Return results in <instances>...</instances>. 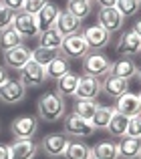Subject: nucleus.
I'll return each instance as SVG.
<instances>
[{
    "mask_svg": "<svg viewBox=\"0 0 141 159\" xmlns=\"http://www.w3.org/2000/svg\"><path fill=\"white\" fill-rule=\"evenodd\" d=\"M36 111H39V117L47 123H57L65 117L67 113V107H65V99L61 97L59 93H44L43 97L39 99V105H36Z\"/></svg>",
    "mask_w": 141,
    "mask_h": 159,
    "instance_id": "f257e3e1",
    "label": "nucleus"
},
{
    "mask_svg": "<svg viewBox=\"0 0 141 159\" xmlns=\"http://www.w3.org/2000/svg\"><path fill=\"white\" fill-rule=\"evenodd\" d=\"M111 65H113V62H111L101 51H89L85 57L81 58L83 75H87V77H95V79H103L105 75H109Z\"/></svg>",
    "mask_w": 141,
    "mask_h": 159,
    "instance_id": "f03ea898",
    "label": "nucleus"
},
{
    "mask_svg": "<svg viewBox=\"0 0 141 159\" xmlns=\"http://www.w3.org/2000/svg\"><path fill=\"white\" fill-rule=\"evenodd\" d=\"M89 51H91V48H89V44H87L83 32L65 36L63 44H61V48H59V52L63 54V57H67L69 61H70V58H83Z\"/></svg>",
    "mask_w": 141,
    "mask_h": 159,
    "instance_id": "7ed1b4c3",
    "label": "nucleus"
},
{
    "mask_svg": "<svg viewBox=\"0 0 141 159\" xmlns=\"http://www.w3.org/2000/svg\"><path fill=\"white\" fill-rule=\"evenodd\" d=\"M69 143H70V139L65 133H51V135H44L40 139V147H43V151L48 157H65Z\"/></svg>",
    "mask_w": 141,
    "mask_h": 159,
    "instance_id": "20e7f679",
    "label": "nucleus"
},
{
    "mask_svg": "<svg viewBox=\"0 0 141 159\" xmlns=\"http://www.w3.org/2000/svg\"><path fill=\"white\" fill-rule=\"evenodd\" d=\"M12 28L18 32L22 39H39V26H36V16L26 14V12H14V20H12Z\"/></svg>",
    "mask_w": 141,
    "mask_h": 159,
    "instance_id": "39448f33",
    "label": "nucleus"
},
{
    "mask_svg": "<svg viewBox=\"0 0 141 159\" xmlns=\"http://www.w3.org/2000/svg\"><path fill=\"white\" fill-rule=\"evenodd\" d=\"M30 58H32V51L28 47H22V44L10 48V51H6V52H2L4 65H6L8 69H12V70H18V73L30 62Z\"/></svg>",
    "mask_w": 141,
    "mask_h": 159,
    "instance_id": "423d86ee",
    "label": "nucleus"
},
{
    "mask_svg": "<svg viewBox=\"0 0 141 159\" xmlns=\"http://www.w3.org/2000/svg\"><path fill=\"white\" fill-rule=\"evenodd\" d=\"M10 131L16 139H32L34 133L39 131V119L32 115H22L16 117L10 123Z\"/></svg>",
    "mask_w": 141,
    "mask_h": 159,
    "instance_id": "0eeeda50",
    "label": "nucleus"
},
{
    "mask_svg": "<svg viewBox=\"0 0 141 159\" xmlns=\"http://www.w3.org/2000/svg\"><path fill=\"white\" fill-rule=\"evenodd\" d=\"M20 83H22L26 89H34V87H40L44 81H47V73H44V66L39 65V62H34L30 58V62H28L26 66H24L22 70H20Z\"/></svg>",
    "mask_w": 141,
    "mask_h": 159,
    "instance_id": "6e6552de",
    "label": "nucleus"
},
{
    "mask_svg": "<svg viewBox=\"0 0 141 159\" xmlns=\"http://www.w3.org/2000/svg\"><path fill=\"white\" fill-rule=\"evenodd\" d=\"M117 52L125 58H131L135 54H141V36L131 28V30H125L121 34L117 43Z\"/></svg>",
    "mask_w": 141,
    "mask_h": 159,
    "instance_id": "1a4fd4ad",
    "label": "nucleus"
},
{
    "mask_svg": "<svg viewBox=\"0 0 141 159\" xmlns=\"http://www.w3.org/2000/svg\"><path fill=\"white\" fill-rule=\"evenodd\" d=\"M101 93V79H95V77H79V85L77 91H75V97L83 99V101H95Z\"/></svg>",
    "mask_w": 141,
    "mask_h": 159,
    "instance_id": "9d476101",
    "label": "nucleus"
},
{
    "mask_svg": "<svg viewBox=\"0 0 141 159\" xmlns=\"http://www.w3.org/2000/svg\"><path fill=\"white\" fill-rule=\"evenodd\" d=\"M26 95V87L22 85L16 79H8L2 87H0V101L6 103V105H14V103H20Z\"/></svg>",
    "mask_w": 141,
    "mask_h": 159,
    "instance_id": "9b49d317",
    "label": "nucleus"
},
{
    "mask_svg": "<svg viewBox=\"0 0 141 159\" xmlns=\"http://www.w3.org/2000/svg\"><path fill=\"white\" fill-rule=\"evenodd\" d=\"M83 36H85V40H87L91 51H101V48H105L107 44L111 43V34L103 26H99V24L87 26L85 30H83Z\"/></svg>",
    "mask_w": 141,
    "mask_h": 159,
    "instance_id": "f8f14e48",
    "label": "nucleus"
},
{
    "mask_svg": "<svg viewBox=\"0 0 141 159\" xmlns=\"http://www.w3.org/2000/svg\"><path fill=\"white\" fill-rule=\"evenodd\" d=\"M95 133V129L91 127L89 121L81 119L79 115L70 113L65 119V135H70V137H91Z\"/></svg>",
    "mask_w": 141,
    "mask_h": 159,
    "instance_id": "ddd939ff",
    "label": "nucleus"
},
{
    "mask_svg": "<svg viewBox=\"0 0 141 159\" xmlns=\"http://www.w3.org/2000/svg\"><path fill=\"white\" fill-rule=\"evenodd\" d=\"M115 111L121 113V115L129 117V119H133V117H139L141 115V103H139V97L135 93H123L121 97L115 101Z\"/></svg>",
    "mask_w": 141,
    "mask_h": 159,
    "instance_id": "4468645a",
    "label": "nucleus"
},
{
    "mask_svg": "<svg viewBox=\"0 0 141 159\" xmlns=\"http://www.w3.org/2000/svg\"><path fill=\"white\" fill-rule=\"evenodd\" d=\"M123 16L119 14V10L117 8H101L99 10V14H97V24L99 26H103L107 32H115V30H121L123 28Z\"/></svg>",
    "mask_w": 141,
    "mask_h": 159,
    "instance_id": "2eb2a0df",
    "label": "nucleus"
},
{
    "mask_svg": "<svg viewBox=\"0 0 141 159\" xmlns=\"http://www.w3.org/2000/svg\"><path fill=\"white\" fill-rule=\"evenodd\" d=\"M127 91H129V81H125V79L113 77V75H105L101 79V93H105L107 97L115 99V101Z\"/></svg>",
    "mask_w": 141,
    "mask_h": 159,
    "instance_id": "dca6fc26",
    "label": "nucleus"
},
{
    "mask_svg": "<svg viewBox=\"0 0 141 159\" xmlns=\"http://www.w3.org/2000/svg\"><path fill=\"white\" fill-rule=\"evenodd\" d=\"M10 147V159H34L39 145L34 143V139H16Z\"/></svg>",
    "mask_w": 141,
    "mask_h": 159,
    "instance_id": "f3484780",
    "label": "nucleus"
},
{
    "mask_svg": "<svg viewBox=\"0 0 141 159\" xmlns=\"http://www.w3.org/2000/svg\"><path fill=\"white\" fill-rule=\"evenodd\" d=\"M55 28L61 32L63 36H70V34H77L81 30V20L75 18L70 12L67 10H61L59 16H57V22H55Z\"/></svg>",
    "mask_w": 141,
    "mask_h": 159,
    "instance_id": "a211bd4d",
    "label": "nucleus"
},
{
    "mask_svg": "<svg viewBox=\"0 0 141 159\" xmlns=\"http://www.w3.org/2000/svg\"><path fill=\"white\" fill-rule=\"evenodd\" d=\"M117 151H119V159H139L141 155V139L137 137H121L117 143Z\"/></svg>",
    "mask_w": 141,
    "mask_h": 159,
    "instance_id": "6ab92c4d",
    "label": "nucleus"
},
{
    "mask_svg": "<svg viewBox=\"0 0 141 159\" xmlns=\"http://www.w3.org/2000/svg\"><path fill=\"white\" fill-rule=\"evenodd\" d=\"M59 12L61 10H59V6H57V4L47 2V6H44L39 14H34L36 16V26H39V32H44V30H48V28L55 26Z\"/></svg>",
    "mask_w": 141,
    "mask_h": 159,
    "instance_id": "aec40b11",
    "label": "nucleus"
},
{
    "mask_svg": "<svg viewBox=\"0 0 141 159\" xmlns=\"http://www.w3.org/2000/svg\"><path fill=\"white\" fill-rule=\"evenodd\" d=\"M70 70V61L67 57H63V54H57L55 58H52L51 62H48L47 66H44V73H47V79H61L63 75H67Z\"/></svg>",
    "mask_w": 141,
    "mask_h": 159,
    "instance_id": "412c9836",
    "label": "nucleus"
},
{
    "mask_svg": "<svg viewBox=\"0 0 141 159\" xmlns=\"http://www.w3.org/2000/svg\"><path fill=\"white\" fill-rule=\"evenodd\" d=\"M109 75L129 81V79H133L135 75H137V65H135L131 58H121V61H117V62H113V65H111Z\"/></svg>",
    "mask_w": 141,
    "mask_h": 159,
    "instance_id": "4be33fe9",
    "label": "nucleus"
},
{
    "mask_svg": "<svg viewBox=\"0 0 141 159\" xmlns=\"http://www.w3.org/2000/svg\"><path fill=\"white\" fill-rule=\"evenodd\" d=\"M63 40H65V36L61 34V32L57 30L55 26H52V28H48V30H44V32H40V34H39V47L59 52Z\"/></svg>",
    "mask_w": 141,
    "mask_h": 159,
    "instance_id": "5701e85b",
    "label": "nucleus"
},
{
    "mask_svg": "<svg viewBox=\"0 0 141 159\" xmlns=\"http://www.w3.org/2000/svg\"><path fill=\"white\" fill-rule=\"evenodd\" d=\"M113 113H115V107L113 105H99L97 107V111H95V115L91 117V127L95 129V131H101V129H107V125H109V121H111V117H113Z\"/></svg>",
    "mask_w": 141,
    "mask_h": 159,
    "instance_id": "b1692460",
    "label": "nucleus"
},
{
    "mask_svg": "<svg viewBox=\"0 0 141 159\" xmlns=\"http://www.w3.org/2000/svg\"><path fill=\"white\" fill-rule=\"evenodd\" d=\"M77 85H79V75H75V73L69 70L67 75L57 79V93H59L61 97H75Z\"/></svg>",
    "mask_w": 141,
    "mask_h": 159,
    "instance_id": "393cba45",
    "label": "nucleus"
},
{
    "mask_svg": "<svg viewBox=\"0 0 141 159\" xmlns=\"http://www.w3.org/2000/svg\"><path fill=\"white\" fill-rule=\"evenodd\" d=\"M127 125H129V117H125V115L115 111L113 117H111V121H109V125H107V131L113 137H119V139H121L127 133Z\"/></svg>",
    "mask_w": 141,
    "mask_h": 159,
    "instance_id": "a878e982",
    "label": "nucleus"
},
{
    "mask_svg": "<svg viewBox=\"0 0 141 159\" xmlns=\"http://www.w3.org/2000/svg\"><path fill=\"white\" fill-rule=\"evenodd\" d=\"M93 157L97 159H119V151H117V143L113 141H101L91 149Z\"/></svg>",
    "mask_w": 141,
    "mask_h": 159,
    "instance_id": "bb28decb",
    "label": "nucleus"
},
{
    "mask_svg": "<svg viewBox=\"0 0 141 159\" xmlns=\"http://www.w3.org/2000/svg\"><path fill=\"white\" fill-rule=\"evenodd\" d=\"M20 44H22V36H20L12 26L0 32V51L2 52L10 51V48H14V47H20Z\"/></svg>",
    "mask_w": 141,
    "mask_h": 159,
    "instance_id": "cd10ccee",
    "label": "nucleus"
},
{
    "mask_svg": "<svg viewBox=\"0 0 141 159\" xmlns=\"http://www.w3.org/2000/svg\"><path fill=\"white\" fill-rule=\"evenodd\" d=\"M97 101H83V99H77L73 105V113L75 115H79L81 119L85 121H91V117L95 115V111H97Z\"/></svg>",
    "mask_w": 141,
    "mask_h": 159,
    "instance_id": "c85d7f7f",
    "label": "nucleus"
},
{
    "mask_svg": "<svg viewBox=\"0 0 141 159\" xmlns=\"http://www.w3.org/2000/svg\"><path fill=\"white\" fill-rule=\"evenodd\" d=\"M65 10L70 12L75 18H79V20L83 22V20H85L87 16L91 14V10H93V4H91V2H79V0H69Z\"/></svg>",
    "mask_w": 141,
    "mask_h": 159,
    "instance_id": "c756f323",
    "label": "nucleus"
},
{
    "mask_svg": "<svg viewBox=\"0 0 141 159\" xmlns=\"http://www.w3.org/2000/svg\"><path fill=\"white\" fill-rule=\"evenodd\" d=\"M65 157H67V159H91L93 153H91V147H87L85 143L70 141L67 151H65Z\"/></svg>",
    "mask_w": 141,
    "mask_h": 159,
    "instance_id": "7c9ffc66",
    "label": "nucleus"
},
{
    "mask_svg": "<svg viewBox=\"0 0 141 159\" xmlns=\"http://www.w3.org/2000/svg\"><path fill=\"white\" fill-rule=\"evenodd\" d=\"M115 8H117L119 14L125 18V16H135L141 6H139L137 0H117V2H115Z\"/></svg>",
    "mask_w": 141,
    "mask_h": 159,
    "instance_id": "2f4dec72",
    "label": "nucleus"
},
{
    "mask_svg": "<svg viewBox=\"0 0 141 159\" xmlns=\"http://www.w3.org/2000/svg\"><path fill=\"white\" fill-rule=\"evenodd\" d=\"M57 54H59V52L48 51V48H43V47H36L34 51H32V61L39 62V65H43V66H47L48 62H51L52 58L57 57Z\"/></svg>",
    "mask_w": 141,
    "mask_h": 159,
    "instance_id": "473e14b6",
    "label": "nucleus"
},
{
    "mask_svg": "<svg viewBox=\"0 0 141 159\" xmlns=\"http://www.w3.org/2000/svg\"><path fill=\"white\" fill-rule=\"evenodd\" d=\"M48 0H24V6H22V12L26 14H39L44 6H47Z\"/></svg>",
    "mask_w": 141,
    "mask_h": 159,
    "instance_id": "72a5a7b5",
    "label": "nucleus"
},
{
    "mask_svg": "<svg viewBox=\"0 0 141 159\" xmlns=\"http://www.w3.org/2000/svg\"><path fill=\"white\" fill-rule=\"evenodd\" d=\"M12 20H14V12L8 10V8H4L2 4H0V32L6 30V28H10Z\"/></svg>",
    "mask_w": 141,
    "mask_h": 159,
    "instance_id": "f704fd0d",
    "label": "nucleus"
},
{
    "mask_svg": "<svg viewBox=\"0 0 141 159\" xmlns=\"http://www.w3.org/2000/svg\"><path fill=\"white\" fill-rule=\"evenodd\" d=\"M139 117H141V115H139ZM139 117H133V119H129V125H127V133H125V135L141 139V133H139Z\"/></svg>",
    "mask_w": 141,
    "mask_h": 159,
    "instance_id": "c9c22d12",
    "label": "nucleus"
},
{
    "mask_svg": "<svg viewBox=\"0 0 141 159\" xmlns=\"http://www.w3.org/2000/svg\"><path fill=\"white\" fill-rule=\"evenodd\" d=\"M0 4H2L4 8H8V10L12 12H20L24 6V0H0Z\"/></svg>",
    "mask_w": 141,
    "mask_h": 159,
    "instance_id": "e433bc0d",
    "label": "nucleus"
},
{
    "mask_svg": "<svg viewBox=\"0 0 141 159\" xmlns=\"http://www.w3.org/2000/svg\"><path fill=\"white\" fill-rule=\"evenodd\" d=\"M95 2H97V4H99L101 8H113L117 0H95Z\"/></svg>",
    "mask_w": 141,
    "mask_h": 159,
    "instance_id": "4c0bfd02",
    "label": "nucleus"
},
{
    "mask_svg": "<svg viewBox=\"0 0 141 159\" xmlns=\"http://www.w3.org/2000/svg\"><path fill=\"white\" fill-rule=\"evenodd\" d=\"M0 159H10V147L8 145H0Z\"/></svg>",
    "mask_w": 141,
    "mask_h": 159,
    "instance_id": "58836bf2",
    "label": "nucleus"
},
{
    "mask_svg": "<svg viewBox=\"0 0 141 159\" xmlns=\"http://www.w3.org/2000/svg\"><path fill=\"white\" fill-rule=\"evenodd\" d=\"M6 81H8V73H6V69H4V66H0V87H2Z\"/></svg>",
    "mask_w": 141,
    "mask_h": 159,
    "instance_id": "ea45409f",
    "label": "nucleus"
},
{
    "mask_svg": "<svg viewBox=\"0 0 141 159\" xmlns=\"http://www.w3.org/2000/svg\"><path fill=\"white\" fill-rule=\"evenodd\" d=\"M133 30H135V32H137V34L141 36V18L137 20V22H135V26H133Z\"/></svg>",
    "mask_w": 141,
    "mask_h": 159,
    "instance_id": "a19ab883",
    "label": "nucleus"
},
{
    "mask_svg": "<svg viewBox=\"0 0 141 159\" xmlns=\"http://www.w3.org/2000/svg\"><path fill=\"white\" fill-rule=\"evenodd\" d=\"M135 77H137L139 81H141V69H137V75H135Z\"/></svg>",
    "mask_w": 141,
    "mask_h": 159,
    "instance_id": "79ce46f5",
    "label": "nucleus"
},
{
    "mask_svg": "<svg viewBox=\"0 0 141 159\" xmlns=\"http://www.w3.org/2000/svg\"><path fill=\"white\" fill-rule=\"evenodd\" d=\"M79 2H91V4H93V0H79Z\"/></svg>",
    "mask_w": 141,
    "mask_h": 159,
    "instance_id": "37998d69",
    "label": "nucleus"
},
{
    "mask_svg": "<svg viewBox=\"0 0 141 159\" xmlns=\"http://www.w3.org/2000/svg\"><path fill=\"white\" fill-rule=\"evenodd\" d=\"M139 133H141V117H139Z\"/></svg>",
    "mask_w": 141,
    "mask_h": 159,
    "instance_id": "c03bdc74",
    "label": "nucleus"
},
{
    "mask_svg": "<svg viewBox=\"0 0 141 159\" xmlns=\"http://www.w3.org/2000/svg\"><path fill=\"white\" fill-rule=\"evenodd\" d=\"M137 97H139V103H141V93H137Z\"/></svg>",
    "mask_w": 141,
    "mask_h": 159,
    "instance_id": "a18cd8bd",
    "label": "nucleus"
},
{
    "mask_svg": "<svg viewBox=\"0 0 141 159\" xmlns=\"http://www.w3.org/2000/svg\"><path fill=\"white\" fill-rule=\"evenodd\" d=\"M137 2H139V6H141V0H137Z\"/></svg>",
    "mask_w": 141,
    "mask_h": 159,
    "instance_id": "49530a36",
    "label": "nucleus"
},
{
    "mask_svg": "<svg viewBox=\"0 0 141 159\" xmlns=\"http://www.w3.org/2000/svg\"><path fill=\"white\" fill-rule=\"evenodd\" d=\"M91 159H97V157H91Z\"/></svg>",
    "mask_w": 141,
    "mask_h": 159,
    "instance_id": "de8ad7c7",
    "label": "nucleus"
},
{
    "mask_svg": "<svg viewBox=\"0 0 141 159\" xmlns=\"http://www.w3.org/2000/svg\"><path fill=\"white\" fill-rule=\"evenodd\" d=\"M139 159H141V155H139Z\"/></svg>",
    "mask_w": 141,
    "mask_h": 159,
    "instance_id": "09e8293b",
    "label": "nucleus"
}]
</instances>
